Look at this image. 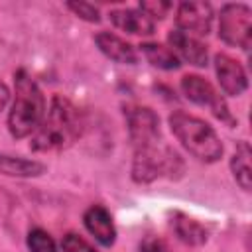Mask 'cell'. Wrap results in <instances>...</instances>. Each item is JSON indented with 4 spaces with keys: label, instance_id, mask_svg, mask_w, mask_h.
<instances>
[{
    "label": "cell",
    "instance_id": "14",
    "mask_svg": "<svg viewBox=\"0 0 252 252\" xmlns=\"http://www.w3.org/2000/svg\"><path fill=\"white\" fill-rule=\"evenodd\" d=\"M171 226H173V232L177 234V238L189 246H201L207 242L209 234H207V228L195 220L193 217L189 215H183V213H175L173 219H171Z\"/></svg>",
    "mask_w": 252,
    "mask_h": 252
},
{
    "label": "cell",
    "instance_id": "18",
    "mask_svg": "<svg viewBox=\"0 0 252 252\" xmlns=\"http://www.w3.org/2000/svg\"><path fill=\"white\" fill-rule=\"evenodd\" d=\"M28 250L30 252H57V246L53 238L43 230V228H32L28 232Z\"/></svg>",
    "mask_w": 252,
    "mask_h": 252
},
{
    "label": "cell",
    "instance_id": "16",
    "mask_svg": "<svg viewBox=\"0 0 252 252\" xmlns=\"http://www.w3.org/2000/svg\"><path fill=\"white\" fill-rule=\"evenodd\" d=\"M250 158H252V150L248 146V142H238L236 150L230 158V171L234 181L238 183V187L242 191H250L252 187V167H250Z\"/></svg>",
    "mask_w": 252,
    "mask_h": 252
},
{
    "label": "cell",
    "instance_id": "4",
    "mask_svg": "<svg viewBox=\"0 0 252 252\" xmlns=\"http://www.w3.org/2000/svg\"><path fill=\"white\" fill-rule=\"evenodd\" d=\"M183 171L181 156L169 146L152 144L134 150L132 179L136 183H152L158 177H179Z\"/></svg>",
    "mask_w": 252,
    "mask_h": 252
},
{
    "label": "cell",
    "instance_id": "15",
    "mask_svg": "<svg viewBox=\"0 0 252 252\" xmlns=\"http://www.w3.org/2000/svg\"><path fill=\"white\" fill-rule=\"evenodd\" d=\"M45 165L35 159L0 154V173L8 177H37L45 173Z\"/></svg>",
    "mask_w": 252,
    "mask_h": 252
},
{
    "label": "cell",
    "instance_id": "13",
    "mask_svg": "<svg viewBox=\"0 0 252 252\" xmlns=\"http://www.w3.org/2000/svg\"><path fill=\"white\" fill-rule=\"evenodd\" d=\"M108 16H110V22L114 24V28H118L126 33H132V35H152L156 30V22L150 20L140 10H132V8L112 10Z\"/></svg>",
    "mask_w": 252,
    "mask_h": 252
},
{
    "label": "cell",
    "instance_id": "22",
    "mask_svg": "<svg viewBox=\"0 0 252 252\" xmlns=\"http://www.w3.org/2000/svg\"><path fill=\"white\" fill-rule=\"evenodd\" d=\"M140 252H167V246L158 236H146L140 242Z\"/></svg>",
    "mask_w": 252,
    "mask_h": 252
},
{
    "label": "cell",
    "instance_id": "2",
    "mask_svg": "<svg viewBox=\"0 0 252 252\" xmlns=\"http://www.w3.org/2000/svg\"><path fill=\"white\" fill-rule=\"evenodd\" d=\"M14 93L12 110L8 114V130L14 138H26L39 128L45 116V98L37 83L24 69L14 73Z\"/></svg>",
    "mask_w": 252,
    "mask_h": 252
},
{
    "label": "cell",
    "instance_id": "5",
    "mask_svg": "<svg viewBox=\"0 0 252 252\" xmlns=\"http://www.w3.org/2000/svg\"><path fill=\"white\" fill-rule=\"evenodd\" d=\"M219 37L246 51L252 43V10L246 4H224L219 16Z\"/></svg>",
    "mask_w": 252,
    "mask_h": 252
},
{
    "label": "cell",
    "instance_id": "10",
    "mask_svg": "<svg viewBox=\"0 0 252 252\" xmlns=\"http://www.w3.org/2000/svg\"><path fill=\"white\" fill-rule=\"evenodd\" d=\"M167 41H169V49L177 55V59L189 63V65H195V67H205L207 61H209V51H207V45L203 41H199L197 37L181 32V30H171L169 35H167Z\"/></svg>",
    "mask_w": 252,
    "mask_h": 252
},
{
    "label": "cell",
    "instance_id": "12",
    "mask_svg": "<svg viewBox=\"0 0 252 252\" xmlns=\"http://www.w3.org/2000/svg\"><path fill=\"white\" fill-rule=\"evenodd\" d=\"M94 43L108 59H112L116 63H122V65H136L138 63V53H136L134 45H130L126 39H122L116 33L98 32L94 35Z\"/></svg>",
    "mask_w": 252,
    "mask_h": 252
},
{
    "label": "cell",
    "instance_id": "19",
    "mask_svg": "<svg viewBox=\"0 0 252 252\" xmlns=\"http://www.w3.org/2000/svg\"><path fill=\"white\" fill-rule=\"evenodd\" d=\"M171 2H163V0H148V2H140L138 10L144 12L150 20H161L167 16V12L171 10Z\"/></svg>",
    "mask_w": 252,
    "mask_h": 252
},
{
    "label": "cell",
    "instance_id": "17",
    "mask_svg": "<svg viewBox=\"0 0 252 252\" xmlns=\"http://www.w3.org/2000/svg\"><path fill=\"white\" fill-rule=\"evenodd\" d=\"M140 51L144 53V57L148 59V63H152L154 67L158 69H163V71H173V69H179L181 67V61L177 59V55L161 45V43H152V41H146L140 45Z\"/></svg>",
    "mask_w": 252,
    "mask_h": 252
},
{
    "label": "cell",
    "instance_id": "3",
    "mask_svg": "<svg viewBox=\"0 0 252 252\" xmlns=\"http://www.w3.org/2000/svg\"><path fill=\"white\" fill-rule=\"evenodd\" d=\"M169 128L177 142L199 161L215 163L222 156V142L217 136L215 128L199 116L175 110L167 118Z\"/></svg>",
    "mask_w": 252,
    "mask_h": 252
},
{
    "label": "cell",
    "instance_id": "20",
    "mask_svg": "<svg viewBox=\"0 0 252 252\" xmlns=\"http://www.w3.org/2000/svg\"><path fill=\"white\" fill-rule=\"evenodd\" d=\"M67 8L81 20L85 22H91V24H98L100 22V14H98V8L89 4V2H67Z\"/></svg>",
    "mask_w": 252,
    "mask_h": 252
},
{
    "label": "cell",
    "instance_id": "23",
    "mask_svg": "<svg viewBox=\"0 0 252 252\" xmlns=\"http://www.w3.org/2000/svg\"><path fill=\"white\" fill-rule=\"evenodd\" d=\"M8 100H10V89H8V85H6V83H2V81H0V112L6 108Z\"/></svg>",
    "mask_w": 252,
    "mask_h": 252
},
{
    "label": "cell",
    "instance_id": "1",
    "mask_svg": "<svg viewBox=\"0 0 252 252\" xmlns=\"http://www.w3.org/2000/svg\"><path fill=\"white\" fill-rule=\"evenodd\" d=\"M85 122L81 110L63 94H53L49 110L39 128L32 134L30 148L33 152H61L73 146L83 134Z\"/></svg>",
    "mask_w": 252,
    "mask_h": 252
},
{
    "label": "cell",
    "instance_id": "6",
    "mask_svg": "<svg viewBox=\"0 0 252 252\" xmlns=\"http://www.w3.org/2000/svg\"><path fill=\"white\" fill-rule=\"evenodd\" d=\"M181 91H183V94H185L191 102H195V104H199V106H207V108H209L220 122H224L226 126L232 128V126L236 124V120H234V116H232V112H230L226 100L222 98V94H220L205 77L195 75V73L185 75V77L181 79Z\"/></svg>",
    "mask_w": 252,
    "mask_h": 252
},
{
    "label": "cell",
    "instance_id": "8",
    "mask_svg": "<svg viewBox=\"0 0 252 252\" xmlns=\"http://www.w3.org/2000/svg\"><path fill=\"white\" fill-rule=\"evenodd\" d=\"M213 18V6L209 2H181L175 12V26L177 30L199 37L211 32Z\"/></svg>",
    "mask_w": 252,
    "mask_h": 252
},
{
    "label": "cell",
    "instance_id": "11",
    "mask_svg": "<svg viewBox=\"0 0 252 252\" xmlns=\"http://www.w3.org/2000/svg\"><path fill=\"white\" fill-rule=\"evenodd\" d=\"M83 222H85V228L91 232V236H94L98 244L108 248L116 242V226L110 213L104 207L100 205L89 207L83 215Z\"/></svg>",
    "mask_w": 252,
    "mask_h": 252
},
{
    "label": "cell",
    "instance_id": "9",
    "mask_svg": "<svg viewBox=\"0 0 252 252\" xmlns=\"http://www.w3.org/2000/svg\"><path fill=\"white\" fill-rule=\"evenodd\" d=\"M215 73L222 93L228 96H240L248 89V77L244 67L240 65V61H236L228 53L215 55Z\"/></svg>",
    "mask_w": 252,
    "mask_h": 252
},
{
    "label": "cell",
    "instance_id": "21",
    "mask_svg": "<svg viewBox=\"0 0 252 252\" xmlns=\"http://www.w3.org/2000/svg\"><path fill=\"white\" fill-rule=\"evenodd\" d=\"M61 250L63 252H96L83 236L75 234V232H69L63 236L61 240Z\"/></svg>",
    "mask_w": 252,
    "mask_h": 252
},
{
    "label": "cell",
    "instance_id": "7",
    "mask_svg": "<svg viewBox=\"0 0 252 252\" xmlns=\"http://www.w3.org/2000/svg\"><path fill=\"white\" fill-rule=\"evenodd\" d=\"M124 116H126L128 134H130V142H132L134 150L159 142V138H161L159 116L150 106L124 104Z\"/></svg>",
    "mask_w": 252,
    "mask_h": 252
}]
</instances>
